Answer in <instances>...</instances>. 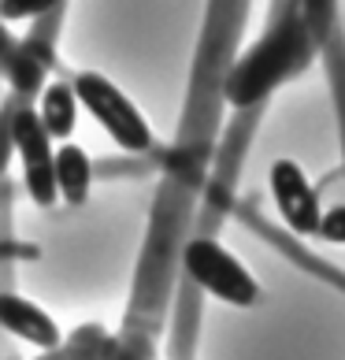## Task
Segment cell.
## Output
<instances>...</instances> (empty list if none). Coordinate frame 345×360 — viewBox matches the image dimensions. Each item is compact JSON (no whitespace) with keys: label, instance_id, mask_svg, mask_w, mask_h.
<instances>
[{"label":"cell","instance_id":"10","mask_svg":"<svg viewBox=\"0 0 345 360\" xmlns=\"http://www.w3.org/2000/svg\"><path fill=\"white\" fill-rule=\"evenodd\" d=\"M60 0H0V19L4 22H19V19H34L45 15L48 8H56Z\"/></svg>","mask_w":345,"mask_h":360},{"label":"cell","instance_id":"6","mask_svg":"<svg viewBox=\"0 0 345 360\" xmlns=\"http://www.w3.org/2000/svg\"><path fill=\"white\" fill-rule=\"evenodd\" d=\"M0 330L34 345V349H56L63 338L56 319L22 293H0Z\"/></svg>","mask_w":345,"mask_h":360},{"label":"cell","instance_id":"9","mask_svg":"<svg viewBox=\"0 0 345 360\" xmlns=\"http://www.w3.org/2000/svg\"><path fill=\"white\" fill-rule=\"evenodd\" d=\"M327 63H330V82H334V104H338V123H341V145H345V34L341 26L327 37Z\"/></svg>","mask_w":345,"mask_h":360},{"label":"cell","instance_id":"7","mask_svg":"<svg viewBox=\"0 0 345 360\" xmlns=\"http://www.w3.org/2000/svg\"><path fill=\"white\" fill-rule=\"evenodd\" d=\"M52 186H56V197H63L67 205H82L89 190H93V164L82 145L63 141L56 153H52Z\"/></svg>","mask_w":345,"mask_h":360},{"label":"cell","instance_id":"5","mask_svg":"<svg viewBox=\"0 0 345 360\" xmlns=\"http://www.w3.org/2000/svg\"><path fill=\"white\" fill-rule=\"evenodd\" d=\"M11 145L19 153L22 164V179L26 190L37 205H52L56 201V186H52V138L45 134V127L37 123V112L22 108L11 119Z\"/></svg>","mask_w":345,"mask_h":360},{"label":"cell","instance_id":"1","mask_svg":"<svg viewBox=\"0 0 345 360\" xmlns=\"http://www.w3.org/2000/svg\"><path fill=\"white\" fill-rule=\"evenodd\" d=\"M315 52H320V41L312 37L308 22L301 15V0H278L263 37L249 45L223 75V101L234 104L237 112L260 108L278 86L308 71Z\"/></svg>","mask_w":345,"mask_h":360},{"label":"cell","instance_id":"8","mask_svg":"<svg viewBox=\"0 0 345 360\" xmlns=\"http://www.w3.org/2000/svg\"><path fill=\"white\" fill-rule=\"evenodd\" d=\"M78 112H82V104L74 97V86L48 82L41 93V104H37V123L45 127V134L52 141H71L74 127H78Z\"/></svg>","mask_w":345,"mask_h":360},{"label":"cell","instance_id":"3","mask_svg":"<svg viewBox=\"0 0 345 360\" xmlns=\"http://www.w3.org/2000/svg\"><path fill=\"white\" fill-rule=\"evenodd\" d=\"M71 86H74V97H78V104H82V112L119 145V149L149 153L156 145V134H152L149 119L138 112V104L130 101L112 78H104L97 71H82Z\"/></svg>","mask_w":345,"mask_h":360},{"label":"cell","instance_id":"11","mask_svg":"<svg viewBox=\"0 0 345 360\" xmlns=\"http://www.w3.org/2000/svg\"><path fill=\"white\" fill-rule=\"evenodd\" d=\"M315 238H323V242H330V245H345V201L323 212Z\"/></svg>","mask_w":345,"mask_h":360},{"label":"cell","instance_id":"2","mask_svg":"<svg viewBox=\"0 0 345 360\" xmlns=\"http://www.w3.org/2000/svg\"><path fill=\"white\" fill-rule=\"evenodd\" d=\"M182 268L197 290L234 309H253L260 301V283L234 252L211 234H197L182 245Z\"/></svg>","mask_w":345,"mask_h":360},{"label":"cell","instance_id":"4","mask_svg":"<svg viewBox=\"0 0 345 360\" xmlns=\"http://www.w3.org/2000/svg\"><path fill=\"white\" fill-rule=\"evenodd\" d=\"M268 190H271V201L289 231L315 238L320 219H323V197L312 186V179L304 175V167L297 160H289V156L275 160L268 167Z\"/></svg>","mask_w":345,"mask_h":360}]
</instances>
